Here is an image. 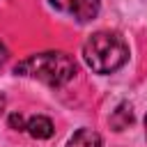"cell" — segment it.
Here are the masks:
<instances>
[{"mask_svg": "<svg viewBox=\"0 0 147 147\" xmlns=\"http://www.w3.org/2000/svg\"><path fill=\"white\" fill-rule=\"evenodd\" d=\"M5 60H7V48H5V44L0 41V64H2Z\"/></svg>", "mask_w": 147, "mask_h": 147, "instance_id": "8", "label": "cell"}, {"mask_svg": "<svg viewBox=\"0 0 147 147\" xmlns=\"http://www.w3.org/2000/svg\"><path fill=\"white\" fill-rule=\"evenodd\" d=\"M145 138H147V115H145Z\"/></svg>", "mask_w": 147, "mask_h": 147, "instance_id": "9", "label": "cell"}, {"mask_svg": "<svg viewBox=\"0 0 147 147\" xmlns=\"http://www.w3.org/2000/svg\"><path fill=\"white\" fill-rule=\"evenodd\" d=\"M25 131L32 138H37V140H48V138H53L55 126H53V122L46 115H34V117H30L25 122Z\"/></svg>", "mask_w": 147, "mask_h": 147, "instance_id": "4", "label": "cell"}, {"mask_svg": "<svg viewBox=\"0 0 147 147\" xmlns=\"http://www.w3.org/2000/svg\"><path fill=\"white\" fill-rule=\"evenodd\" d=\"M9 124H11L16 131H23V129H25V119H23V115H18V113L9 115Z\"/></svg>", "mask_w": 147, "mask_h": 147, "instance_id": "7", "label": "cell"}, {"mask_svg": "<svg viewBox=\"0 0 147 147\" xmlns=\"http://www.w3.org/2000/svg\"><path fill=\"white\" fill-rule=\"evenodd\" d=\"M67 147H103V140L94 129H78L67 140Z\"/></svg>", "mask_w": 147, "mask_h": 147, "instance_id": "5", "label": "cell"}, {"mask_svg": "<svg viewBox=\"0 0 147 147\" xmlns=\"http://www.w3.org/2000/svg\"><path fill=\"white\" fill-rule=\"evenodd\" d=\"M131 122H133V110H131L129 103H119L117 110L110 115V126H113L115 131H124Z\"/></svg>", "mask_w": 147, "mask_h": 147, "instance_id": "6", "label": "cell"}, {"mask_svg": "<svg viewBox=\"0 0 147 147\" xmlns=\"http://www.w3.org/2000/svg\"><path fill=\"white\" fill-rule=\"evenodd\" d=\"M57 11L76 18L78 23H87L99 14V0H48Z\"/></svg>", "mask_w": 147, "mask_h": 147, "instance_id": "3", "label": "cell"}, {"mask_svg": "<svg viewBox=\"0 0 147 147\" xmlns=\"http://www.w3.org/2000/svg\"><path fill=\"white\" fill-rule=\"evenodd\" d=\"M14 74L41 80L51 87H62L76 78L78 67H76V60L67 55L64 51H44V53H34L21 60L14 67Z\"/></svg>", "mask_w": 147, "mask_h": 147, "instance_id": "1", "label": "cell"}, {"mask_svg": "<svg viewBox=\"0 0 147 147\" xmlns=\"http://www.w3.org/2000/svg\"><path fill=\"white\" fill-rule=\"evenodd\" d=\"M83 60L94 74H113L129 62V46L119 32L99 30L83 44Z\"/></svg>", "mask_w": 147, "mask_h": 147, "instance_id": "2", "label": "cell"}]
</instances>
